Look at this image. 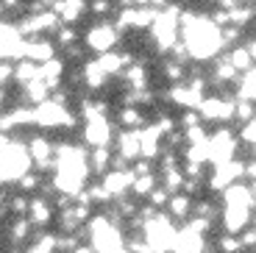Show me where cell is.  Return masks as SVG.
I'll return each instance as SVG.
<instances>
[{
  "mask_svg": "<svg viewBox=\"0 0 256 253\" xmlns=\"http://www.w3.org/2000/svg\"><path fill=\"white\" fill-rule=\"evenodd\" d=\"M14 76H17V62H12V58H0V86L14 84Z\"/></svg>",
  "mask_w": 256,
  "mask_h": 253,
  "instance_id": "cell-38",
  "label": "cell"
},
{
  "mask_svg": "<svg viewBox=\"0 0 256 253\" xmlns=\"http://www.w3.org/2000/svg\"><path fill=\"white\" fill-rule=\"evenodd\" d=\"M150 206H156V209H159V206H167V203H170V198H173V192H167L164 186H156L154 192H150Z\"/></svg>",
  "mask_w": 256,
  "mask_h": 253,
  "instance_id": "cell-42",
  "label": "cell"
},
{
  "mask_svg": "<svg viewBox=\"0 0 256 253\" xmlns=\"http://www.w3.org/2000/svg\"><path fill=\"white\" fill-rule=\"evenodd\" d=\"M39 3H42V6H48V8H53V6H56V0H39Z\"/></svg>",
  "mask_w": 256,
  "mask_h": 253,
  "instance_id": "cell-54",
  "label": "cell"
},
{
  "mask_svg": "<svg viewBox=\"0 0 256 253\" xmlns=\"http://www.w3.org/2000/svg\"><path fill=\"white\" fill-rule=\"evenodd\" d=\"M72 253H95V248H92V245H78Z\"/></svg>",
  "mask_w": 256,
  "mask_h": 253,
  "instance_id": "cell-52",
  "label": "cell"
},
{
  "mask_svg": "<svg viewBox=\"0 0 256 253\" xmlns=\"http://www.w3.org/2000/svg\"><path fill=\"white\" fill-rule=\"evenodd\" d=\"M223 200L226 206H254V190H248L245 184H231L223 190Z\"/></svg>",
  "mask_w": 256,
  "mask_h": 253,
  "instance_id": "cell-19",
  "label": "cell"
},
{
  "mask_svg": "<svg viewBox=\"0 0 256 253\" xmlns=\"http://www.w3.org/2000/svg\"><path fill=\"white\" fill-rule=\"evenodd\" d=\"M178 17H181V6L170 3L167 8H162V12L156 14L154 26H150V36H154L156 48H159L162 53H170L173 44L178 42V31H181Z\"/></svg>",
  "mask_w": 256,
  "mask_h": 253,
  "instance_id": "cell-2",
  "label": "cell"
},
{
  "mask_svg": "<svg viewBox=\"0 0 256 253\" xmlns=\"http://www.w3.org/2000/svg\"><path fill=\"white\" fill-rule=\"evenodd\" d=\"M58 26H62V20H58V14L53 8L26 14V17L17 20V31L22 34V39H36V36H45V34H56Z\"/></svg>",
  "mask_w": 256,
  "mask_h": 253,
  "instance_id": "cell-5",
  "label": "cell"
},
{
  "mask_svg": "<svg viewBox=\"0 0 256 253\" xmlns=\"http://www.w3.org/2000/svg\"><path fill=\"white\" fill-rule=\"evenodd\" d=\"M56 217V206L48 195H34L31 206H28V220L34 222V228H45L50 226V220Z\"/></svg>",
  "mask_w": 256,
  "mask_h": 253,
  "instance_id": "cell-13",
  "label": "cell"
},
{
  "mask_svg": "<svg viewBox=\"0 0 256 253\" xmlns=\"http://www.w3.org/2000/svg\"><path fill=\"white\" fill-rule=\"evenodd\" d=\"M134 6H150V0H134Z\"/></svg>",
  "mask_w": 256,
  "mask_h": 253,
  "instance_id": "cell-55",
  "label": "cell"
},
{
  "mask_svg": "<svg viewBox=\"0 0 256 253\" xmlns=\"http://www.w3.org/2000/svg\"><path fill=\"white\" fill-rule=\"evenodd\" d=\"M117 156H122L126 162H136L142 153V145H140V131H128V128H122L120 134H117Z\"/></svg>",
  "mask_w": 256,
  "mask_h": 253,
  "instance_id": "cell-17",
  "label": "cell"
},
{
  "mask_svg": "<svg viewBox=\"0 0 256 253\" xmlns=\"http://www.w3.org/2000/svg\"><path fill=\"white\" fill-rule=\"evenodd\" d=\"M81 78H84V84H86V89H103L106 81H109V76L103 72V67L98 64V58L95 62H84L81 64Z\"/></svg>",
  "mask_w": 256,
  "mask_h": 253,
  "instance_id": "cell-21",
  "label": "cell"
},
{
  "mask_svg": "<svg viewBox=\"0 0 256 253\" xmlns=\"http://www.w3.org/2000/svg\"><path fill=\"white\" fill-rule=\"evenodd\" d=\"M114 128H112L109 117H98V120H86L84 122V142L90 148H109Z\"/></svg>",
  "mask_w": 256,
  "mask_h": 253,
  "instance_id": "cell-11",
  "label": "cell"
},
{
  "mask_svg": "<svg viewBox=\"0 0 256 253\" xmlns=\"http://www.w3.org/2000/svg\"><path fill=\"white\" fill-rule=\"evenodd\" d=\"M240 34H242V28H240V26H226L223 28V42L226 44H237Z\"/></svg>",
  "mask_w": 256,
  "mask_h": 253,
  "instance_id": "cell-45",
  "label": "cell"
},
{
  "mask_svg": "<svg viewBox=\"0 0 256 253\" xmlns=\"http://www.w3.org/2000/svg\"><path fill=\"white\" fill-rule=\"evenodd\" d=\"M214 3H220L223 8H234V6H240V0H214Z\"/></svg>",
  "mask_w": 256,
  "mask_h": 253,
  "instance_id": "cell-51",
  "label": "cell"
},
{
  "mask_svg": "<svg viewBox=\"0 0 256 253\" xmlns=\"http://www.w3.org/2000/svg\"><path fill=\"white\" fill-rule=\"evenodd\" d=\"M250 190H254V195H256V181H254V186H250Z\"/></svg>",
  "mask_w": 256,
  "mask_h": 253,
  "instance_id": "cell-59",
  "label": "cell"
},
{
  "mask_svg": "<svg viewBox=\"0 0 256 253\" xmlns=\"http://www.w3.org/2000/svg\"><path fill=\"white\" fill-rule=\"evenodd\" d=\"M56 56V44L45 36H36V39H26V48H22V58H31L36 64H45Z\"/></svg>",
  "mask_w": 256,
  "mask_h": 253,
  "instance_id": "cell-14",
  "label": "cell"
},
{
  "mask_svg": "<svg viewBox=\"0 0 256 253\" xmlns=\"http://www.w3.org/2000/svg\"><path fill=\"white\" fill-rule=\"evenodd\" d=\"M39 186H42V172H39V170H28L26 176L17 181V190L26 192V195H34Z\"/></svg>",
  "mask_w": 256,
  "mask_h": 253,
  "instance_id": "cell-34",
  "label": "cell"
},
{
  "mask_svg": "<svg viewBox=\"0 0 256 253\" xmlns=\"http://www.w3.org/2000/svg\"><path fill=\"white\" fill-rule=\"evenodd\" d=\"M131 184H134V170H131V167H128V170H112V172H106V178H103V186H106L109 195L117 198V200L131 190Z\"/></svg>",
  "mask_w": 256,
  "mask_h": 253,
  "instance_id": "cell-16",
  "label": "cell"
},
{
  "mask_svg": "<svg viewBox=\"0 0 256 253\" xmlns=\"http://www.w3.org/2000/svg\"><path fill=\"white\" fill-rule=\"evenodd\" d=\"M170 217H178V220H184V217L192 214V195H186V192H176L173 198H170Z\"/></svg>",
  "mask_w": 256,
  "mask_h": 253,
  "instance_id": "cell-26",
  "label": "cell"
},
{
  "mask_svg": "<svg viewBox=\"0 0 256 253\" xmlns=\"http://www.w3.org/2000/svg\"><path fill=\"white\" fill-rule=\"evenodd\" d=\"M234 150H237V136H234L228 128H220L218 134L209 136V162H214V164L231 162V158H234Z\"/></svg>",
  "mask_w": 256,
  "mask_h": 253,
  "instance_id": "cell-10",
  "label": "cell"
},
{
  "mask_svg": "<svg viewBox=\"0 0 256 253\" xmlns=\"http://www.w3.org/2000/svg\"><path fill=\"white\" fill-rule=\"evenodd\" d=\"M3 200H6V198H3V192H0V206H3Z\"/></svg>",
  "mask_w": 256,
  "mask_h": 253,
  "instance_id": "cell-58",
  "label": "cell"
},
{
  "mask_svg": "<svg viewBox=\"0 0 256 253\" xmlns=\"http://www.w3.org/2000/svg\"><path fill=\"white\" fill-rule=\"evenodd\" d=\"M42 78V64L31 62V58H17V76H14V84L26 86V84Z\"/></svg>",
  "mask_w": 256,
  "mask_h": 253,
  "instance_id": "cell-23",
  "label": "cell"
},
{
  "mask_svg": "<svg viewBox=\"0 0 256 253\" xmlns=\"http://www.w3.org/2000/svg\"><path fill=\"white\" fill-rule=\"evenodd\" d=\"M28 153H31V162L39 172L56 170V145L50 142V136L34 134L31 140H28Z\"/></svg>",
  "mask_w": 256,
  "mask_h": 253,
  "instance_id": "cell-8",
  "label": "cell"
},
{
  "mask_svg": "<svg viewBox=\"0 0 256 253\" xmlns=\"http://www.w3.org/2000/svg\"><path fill=\"white\" fill-rule=\"evenodd\" d=\"M86 220H90V206L86 203H72L70 209L58 212V228H62V234H76V231H81Z\"/></svg>",
  "mask_w": 256,
  "mask_h": 253,
  "instance_id": "cell-12",
  "label": "cell"
},
{
  "mask_svg": "<svg viewBox=\"0 0 256 253\" xmlns=\"http://www.w3.org/2000/svg\"><path fill=\"white\" fill-rule=\"evenodd\" d=\"M20 89H22V100L28 106H39V103H45L50 98V86H48L45 78H36V81L26 84V86H20Z\"/></svg>",
  "mask_w": 256,
  "mask_h": 253,
  "instance_id": "cell-20",
  "label": "cell"
},
{
  "mask_svg": "<svg viewBox=\"0 0 256 253\" xmlns=\"http://www.w3.org/2000/svg\"><path fill=\"white\" fill-rule=\"evenodd\" d=\"M192 212H195V217H204V220L218 217V206H214V203H206V200H198L192 206Z\"/></svg>",
  "mask_w": 256,
  "mask_h": 253,
  "instance_id": "cell-41",
  "label": "cell"
},
{
  "mask_svg": "<svg viewBox=\"0 0 256 253\" xmlns=\"http://www.w3.org/2000/svg\"><path fill=\"white\" fill-rule=\"evenodd\" d=\"M154 190H156L154 172H148V176H134V184H131V192H134V198H148Z\"/></svg>",
  "mask_w": 256,
  "mask_h": 253,
  "instance_id": "cell-33",
  "label": "cell"
},
{
  "mask_svg": "<svg viewBox=\"0 0 256 253\" xmlns=\"http://www.w3.org/2000/svg\"><path fill=\"white\" fill-rule=\"evenodd\" d=\"M28 206H31V198H28L26 192H20V195H14L12 200L6 203V209L12 212L14 217H28Z\"/></svg>",
  "mask_w": 256,
  "mask_h": 253,
  "instance_id": "cell-36",
  "label": "cell"
},
{
  "mask_svg": "<svg viewBox=\"0 0 256 253\" xmlns=\"http://www.w3.org/2000/svg\"><path fill=\"white\" fill-rule=\"evenodd\" d=\"M76 126V114L67 112V106L56 103L53 98H48L45 103H39L36 106V128H45V131H70Z\"/></svg>",
  "mask_w": 256,
  "mask_h": 253,
  "instance_id": "cell-4",
  "label": "cell"
},
{
  "mask_svg": "<svg viewBox=\"0 0 256 253\" xmlns=\"http://www.w3.org/2000/svg\"><path fill=\"white\" fill-rule=\"evenodd\" d=\"M204 122H228L237 117V100H226L220 95H209L198 106Z\"/></svg>",
  "mask_w": 256,
  "mask_h": 253,
  "instance_id": "cell-7",
  "label": "cell"
},
{
  "mask_svg": "<svg viewBox=\"0 0 256 253\" xmlns=\"http://www.w3.org/2000/svg\"><path fill=\"white\" fill-rule=\"evenodd\" d=\"M112 253H131V250H128L126 245H122V248H117V250H112Z\"/></svg>",
  "mask_w": 256,
  "mask_h": 253,
  "instance_id": "cell-56",
  "label": "cell"
},
{
  "mask_svg": "<svg viewBox=\"0 0 256 253\" xmlns=\"http://www.w3.org/2000/svg\"><path fill=\"white\" fill-rule=\"evenodd\" d=\"M78 42V31L72 26H58L56 28V44H62V48H70V44H76Z\"/></svg>",
  "mask_w": 256,
  "mask_h": 253,
  "instance_id": "cell-37",
  "label": "cell"
},
{
  "mask_svg": "<svg viewBox=\"0 0 256 253\" xmlns=\"http://www.w3.org/2000/svg\"><path fill=\"white\" fill-rule=\"evenodd\" d=\"M181 31H184V44H186V50H190V58H195V62L214 58L226 48L223 28L212 17H200L198 14V20L192 26L181 28Z\"/></svg>",
  "mask_w": 256,
  "mask_h": 253,
  "instance_id": "cell-1",
  "label": "cell"
},
{
  "mask_svg": "<svg viewBox=\"0 0 256 253\" xmlns=\"http://www.w3.org/2000/svg\"><path fill=\"white\" fill-rule=\"evenodd\" d=\"M223 226L228 228V234L245 231V228L250 226V209H248V206H226Z\"/></svg>",
  "mask_w": 256,
  "mask_h": 253,
  "instance_id": "cell-18",
  "label": "cell"
},
{
  "mask_svg": "<svg viewBox=\"0 0 256 253\" xmlns=\"http://www.w3.org/2000/svg\"><path fill=\"white\" fill-rule=\"evenodd\" d=\"M86 8H90V0H56L53 12L58 14V20L64 26H76L78 20L86 14Z\"/></svg>",
  "mask_w": 256,
  "mask_h": 253,
  "instance_id": "cell-15",
  "label": "cell"
},
{
  "mask_svg": "<svg viewBox=\"0 0 256 253\" xmlns=\"http://www.w3.org/2000/svg\"><path fill=\"white\" fill-rule=\"evenodd\" d=\"M126 81L131 89H148L150 86V78H148V70L145 64H131V67H126Z\"/></svg>",
  "mask_w": 256,
  "mask_h": 253,
  "instance_id": "cell-27",
  "label": "cell"
},
{
  "mask_svg": "<svg viewBox=\"0 0 256 253\" xmlns=\"http://www.w3.org/2000/svg\"><path fill=\"white\" fill-rule=\"evenodd\" d=\"M114 3H117L120 8H126V6H134V0H114Z\"/></svg>",
  "mask_w": 256,
  "mask_h": 253,
  "instance_id": "cell-53",
  "label": "cell"
},
{
  "mask_svg": "<svg viewBox=\"0 0 256 253\" xmlns=\"http://www.w3.org/2000/svg\"><path fill=\"white\" fill-rule=\"evenodd\" d=\"M90 234H92V242L90 245L95 248V253H112L117 248H122V231L120 226L109 222V217L100 214L90 222Z\"/></svg>",
  "mask_w": 256,
  "mask_h": 253,
  "instance_id": "cell-3",
  "label": "cell"
},
{
  "mask_svg": "<svg viewBox=\"0 0 256 253\" xmlns=\"http://www.w3.org/2000/svg\"><path fill=\"white\" fill-rule=\"evenodd\" d=\"M240 98L242 100H256V67L240 78Z\"/></svg>",
  "mask_w": 256,
  "mask_h": 253,
  "instance_id": "cell-35",
  "label": "cell"
},
{
  "mask_svg": "<svg viewBox=\"0 0 256 253\" xmlns=\"http://www.w3.org/2000/svg\"><path fill=\"white\" fill-rule=\"evenodd\" d=\"M228 62L234 64V67H237V72H242V76L256 67V58H254V53H250L248 44H234V48H231V53H228Z\"/></svg>",
  "mask_w": 256,
  "mask_h": 253,
  "instance_id": "cell-22",
  "label": "cell"
},
{
  "mask_svg": "<svg viewBox=\"0 0 256 253\" xmlns=\"http://www.w3.org/2000/svg\"><path fill=\"white\" fill-rule=\"evenodd\" d=\"M34 231V222L28 220V217H14L12 226H8V242H14V245H26L28 236H31Z\"/></svg>",
  "mask_w": 256,
  "mask_h": 253,
  "instance_id": "cell-25",
  "label": "cell"
},
{
  "mask_svg": "<svg viewBox=\"0 0 256 253\" xmlns=\"http://www.w3.org/2000/svg\"><path fill=\"white\" fill-rule=\"evenodd\" d=\"M184 181H186V176H184V167H173V170H162V186H164L167 192H181L184 190Z\"/></svg>",
  "mask_w": 256,
  "mask_h": 253,
  "instance_id": "cell-28",
  "label": "cell"
},
{
  "mask_svg": "<svg viewBox=\"0 0 256 253\" xmlns=\"http://www.w3.org/2000/svg\"><path fill=\"white\" fill-rule=\"evenodd\" d=\"M112 150L109 148H92V153H90V170L92 172H106L109 170V164H112Z\"/></svg>",
  "mask_w": 256,
  "mask_h": 253,
  "instance_id": "cell-30",
  "label": "cell"
},
{
  "mask_svg": "<svg viewBox=\"0 0 256 253\" xmlns=\"http://www.w3.org/2000/svg\"><path fill=\"white\" fill-rule=\"evenodd\" d=\"M156 8H150V6H126V8H120L117 12V17H114V26L120 28V31H128V28H150L154 26V20H156Z\"/></svg>",
  "mask_w": 256,
  "mask_h": 253,
  "instance_id": "cell-9",
  "label": "cell"
},
{
  "mask_svg": "<svg viewBox=\"0 0 256 253\" xmlns=\"http://www.w3.org/2000/svg\"><path fill=\"white\" fill-rule=\"evenodd\" d=\"M117 42H120V28H117L114 22H103V20L95 22V26L86 31V36H84V44H86L90 50H95L98 56L114 50Z\"/></svg>",
  "mask_w": 256,
  "mask_h": 253,
  "instance_id": "cell-6",
  "label": "cell"
},
{
  "mask_svg": "<svg viewBox=\"0 0 256 253\" xmlns=\"http://www.w3.org/2000/svg\"><path fill=\"white\" fill-rule=\"evenodd\" d=\"M245 178H250V181H256V158H250V162H245Z\"/></svg>",
  "mask_w": 256,
  "mask_h": 253,
  "instance_id": "cell-49",
  "label": "cell"
},
{
  "mask_svg": "<svg viewBox=\"0 0 256 253\" xmlns=\"http://www.w3.org/2000/svg\"><path fill=\"white\" fill-rule=\"evenodd\" d=\"M254 117H256V106H254V100H242V98H240V100H237V117H234V120L248 122V120H254Z\"/></svg>",
  "mask_w": 256,
  "mask_h": 253,
  "instance_id": "cell-39",
  "label": "cell"
},
{
  "mask_svg": "<svg viewBox=\"0 0 256 253\" xmlns=\"http://www.w3.org/2000/svg\"><path fill=\"white\" fill-rule=\"evenodd\" d=\"M248 48H250V53H254V58H256V39H254V42L248 44Z\"/></svg>",
  "mask_w": 256,
  "mask_h": 253,
  "instance_id": "cell-57",
  "label": "cell"
},
{
  "mask_svg": "<svg viewBox=\"0 0 256 253\" xmlns=\"http://www.w3.org/2000/svg\"><path fill=\"white\" fill-rule=\"evenodd\" d=\"M254 148H256V145H254Z\"/></svg>",
  "mask_w": 256,
  "mask_h": 253,
  "instance_id": "cell-60",
  "label": "cell"
},
{
  "mask_svg": "<svg viewBox=\"0 0 256 253\" xmlns=\"http://www.w3.org/2000/svg\"><path fill=\"white\" fill-rule=\"evenodd\" d=\"M117 122H120V128H128V131H142L145 114L140 112V106H122L117 114Z\"/></svg>",
  "mask_w": 256,
  "mask_h": 253,
  "instance_id": "cell-24",
  "label": "cell"
},
{
  "mask_svg": "<svg viewBox=\"0 0 256 253\" xmlns=\"http://www.w3.org/2000/svg\"><path fill=\"white\" fill-rule=\"evenodd\" d=\"M184 176L186 178H204V164H198V162H186V164H184Z\"/></svg>",
  "mask_w": 256,
  "mask_h": 253,
  "instance_id": "cell-47",
  "label": "cell"
},
{
  "mask_svg": "<svg viewBox=\"0 0 256 253\" xmlns=\"http://www.w3.org/2000/svg\"><path fill=\"white\" fill-rule=\"evenodd\" d=\"M86 192H90V200H92V203H109V200H112L109 190H106L103 184H98V186H90Z\"/></svg>",
  "mask_w": 256,
  "mask_h": 253,
  "instance_id": "cell-43",
  "label": "cell"
},
{
  "mask_svg": "<svg viewBox=\"0 0 256 253\" xmlns=\"http://www.w3.org/2000/svg\"><path fill=\"white\" fill-rule=\"evenodd\" d=\"M228 20H231V26H248V22H254L256 20V8L254 6H245V3H240V6L228 8Z\"/></svg>",
  "mask_w": 256,
  "mask_h": 253,
  "instance_id": "cell-32",
  "label": "cell"
},
{
  "mask_svg": "<svg viewBox=\"0 0 256 253\" xmlns=\"http://www.w3.org/2000/svg\"><path fill=\"white\" fill-rule=\"evenodd\" d=\"M109 114V106L103 100H90V98H84L81 100V117L84 122L86 120H98V117H106Z\"/></svg>",
  "mask_w": 256,
  "mask_h": 253,
  "instance_id": "cell-31",
  "label": "cell"
},
{
  "mask_svg": "<svg viewBox=\"0 0 256 253\" xmlns=\"http://www.w3.org/2000/svg\"><path fill=\"white\" fill-rule=\"evenodd\" d=\"M131 170H134V176H148V172H154L150 170V158H136Z\"/></svg>",
  "mask_w": 256,
  "mask_h": 253,
  "instance_id": "cell-48",
  "label": "cell"
},
{
  "mask_svg": "<svg viewBox=\"0 0 256 253\" xmlns=\"http://www.w3.org/2000/svg\"><path fill=\"white\" fill-rule=\"evenodd\" d=\"M8 103V86H0V108Z\"/></svg>",
  "mask_w": 256,
  "mask_h": 253,
  "instance_id": "cell-50",
  "label": "cell"
},
{
  "mask_svg": "<svg viewBox=\"0 0 256 253\" xmlns=\"http://www.w3.org/2000/svg\"><path fill=\"white\" fill-rule=\"evenodd\" d=\"M218 248H220L223 253H240L245 245H242V240H240V236H234V234H226V236H220Z\"/></svg>",
  "mask_w": 256,
  "mask_h": 253,
  "instance_id": "cell-40",
  "label": "cell"
},
{
  "mask_svg": "<svg viewBox=\"0 0 256 253\" xmlns=\"http://www.w3.org/2000/svg\"><path fill=\"white\" fill-rule=\"evenodd\" d=\"M0 8L3 12H12V14H20L22 8H26V0H0Z\"/></svg>",
  "mask_w": 256,
  "mask_h": 253,
  "instance_id": "cell-46",
  "label": "cell"
},
{
  "mask_svg": "<svg viewBox=\"0 0 256 253\" xmlns=\"http://www.w3.org/2000/svg\"><path fill=\"white\" fill-rule=\"evenodd\" d=\"M242 78V72H237V67L228 62V56L214 62V84H228V81H237Z\"/></svg>",
  "mask_w": 256,
  "mask_h": 253,
  "instance_id": "cell-29",
  "label": "cell"
},
{
  "mask_svg": "<svg viewBox=\"0 0 256 253\" xmlns=\"http://www.w3.org/2000/svg\"><path fill=\"white\" fill-rule=\"evenodd\" d=\"M240 136H242V142H250V145H256V117L248 122H242V128H240Z\"/></svg>",
  "mask_w": 256,
  "mask_h": 253,
  "instance_id": "cell-44",
  "label": "cell"
}]
</instances>
